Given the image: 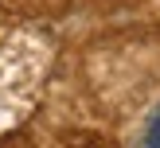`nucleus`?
<instances>
[{"label": "nucleus", "mask_w": 160, "mask_h": 148, "mask_svg": "<svg viewBox=\"0 0 160 148\" xmlns=\"http://www.w3.org/2000/svg\"><path fill=\"white\" fill-rule=\"evenodd\" d=\"M141 148H160V101L148 109L145 125H141Z\"/></svg>", "instance_id": "f257e3e1"}]
</instances>
